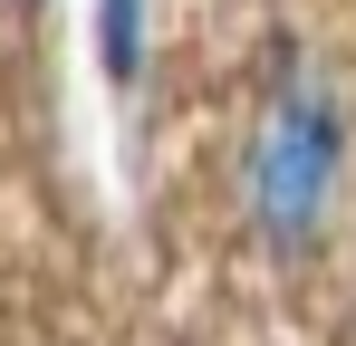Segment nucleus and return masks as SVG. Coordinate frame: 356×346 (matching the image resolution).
<instances>
[{
    "label": "nucleus",
    "instance_id": "obj_1",
    "mask_svg": "<svg viewBox=\"0 0 356 346\" xmlns=\"http://www.w3.org/2000/svg\"><path fill=\"white\" fill-rule=\"evenodd\" d=\"M337 202H347V97L327 58L280 49L241 135V222L270 260H298L337 231Z\"/></svg>",
    "mask_w": 356,
    "mask_h": 346
},
{
    "label": "nucleus",
    "instance_id": "obj_2",
    "mask_svg": "<svg viewBox=\"0 0 356 346\" xmlns=\"http://www.w3.org/2000/svg\"><path fill=\"white\" fill-rule=\"evenodd\" d=\"M154 58V0H97V67L106 87H135Z\"/></svg>",
    "mask_w": 356,
    "mask_h": 346
}]
</instances>
